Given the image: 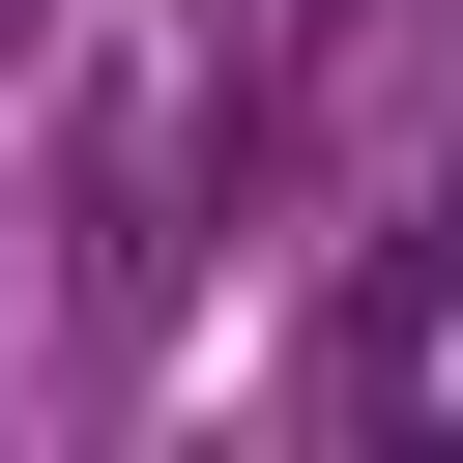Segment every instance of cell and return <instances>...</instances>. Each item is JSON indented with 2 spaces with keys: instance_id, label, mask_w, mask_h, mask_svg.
<instances>
[{
  "instance_id": "6da1fadb",
  "label": "cell",
  "mask_w": 463,
  "mask_h": 463,
  "mask_svg": "<svg viewBox=\"0 0 463 463\" xmlns=\"http://www.w3.org/2000/svg\"><path fill=\"white\" fill-rule=\"evenodd\" d=\"M434 289H463V174H434Z\"/></svg>"
}]
</instances>
